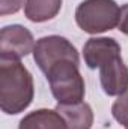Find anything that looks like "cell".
Here are the masks:
<instances>
[{"label":"cell","mask_w":128,"mask_h":129,"mask_svg":"<svg viewBox=\"0 0 128 129\" xmlns=\"http://www.w3.org/2000/svg\"><path fill=\"white\" fill-rule=\"evenodd\" d=\"M118 27H119V30L124 33V35H128V3H127V5H124V6L121 8Z\"/></svg>","instance_id":"12"},{"label":"cell","mask_w":128,"mask_h":129,"mask_svg":"<svg viewBox=\"0 0 128 129\" xmlns=\"http://www.w3.org/2000/svg\"><path fill=\"white\" fill-rule=\"evenodd\" d=\"M33 35L20 24L6 26L0 32V62H15L35 50Z\"/></svg>","instance_id":"6"},{"label":"cell","mask_w":128,"mask_h":129,"mask_svg":"<svg viewBox=\"0 0 128 129\" xmlns=\"http://www.w3.org/2000/svg\"><path fill=\"white\" fill-rule=\"evenodd\" d=\"M62 8V0H26L24 14L33 23L53 20Z\"/></svg>","instance_id":"9"},{"label":"cell","mask_w":128,"mask_h":129,"mask_svg":"<svg viewBox=\"0 0 128 129\" xmlns=\"http://www.w3.org/2000/svg\"><path fill=\"white\" fill-rule=\"evenodd\" d=\"M121 8L115 0H84L75 9L77 26L86 33L96 35L113 30L119 23Z\"/></svg>","instance_id":"3"},{"label":"cell","mask_w":128,"mask_h":129,"mask_svg":"<svg viewBox=\"0 0 128 129\" xmlns=\"http://www.w3.org/2000/svg\"><path fill=\"white\" fill-rule=\"evenodd\" d=\"M32 74L20 60L0 62V108L6 114L23 113L33 101Z\"/></svg>","instance_id":"2"},{"label":"cell","mask_w":128,"mask_h":129,"mask_svg":"<svg viewBox=\"0 0 128 129\" xmlns=\"http://www.w3.org/2000/svg\"><path fill=\"white\" fill-rule=\"evenodd\" d=\"M33 59L44 74H47L56 63L63 60H71L74 63L80 62L75 47L66 38L57 35L44 36L39 41H36L33 50Z\"/></svg>","instance_id":"5"},{"label":"cell","mask_w":128,"mask_h":129,"mask_svg":"<svg viewBox=\"0 0 128 129\" xmlns=\"http://www.w3.org/2000/svg\"><path fill=\"white\" fill-rule=\"evenodd\" d=\"M112 114L115 117V120L118 123H121L122 126L128 125V89L121 93L119 98L115 101L113 107H112Z\"/></svg>","instance_id":"10"},{"label":"cell","mask_w":128,"mask_h":129,"mask_svg":"<svg viewBox=\"0 0 128 129\" xmlns=\"http://www.w3.org/2000/svg\"><path fill=\"white\" fill-rule=\"evenodd\" d=\"M53 96L59 104H77L83 102L84 81L78 71V63L63 60L56 63L47 74Z\"/></svg>","instance_id":"4"},{"label":"cell","mask_w":128,"mask_h":129,"mask_svg":"<svg viewBox=\"0 0 128 129\" xmlns=\"http://www.w3.org/2000/svg\"><path fill=\"white\" fill-rule=\"evenodd\" d=\"M56 110L63 117L66 129H91L94 125L92 108L84 102L59 104Z\"/></svg>","instance_id":"7"},{"label":"cell","mask_w":128,"mask_h":129,"mask_svg":"<svg viewBox=\"0 0 128 129\" xmlns=\"http://www.w3.org/2000/svg\"><path fill=\"white\" fill-rule=\"evenodd\" d=\"M23 5H26L24 0H0V15L17 14Z\"/></svg>","instance_id":"11"},{"label":"cell","mask_w":128,"mask_h":129,"mask_svg":"<svg viewBox=\"0 0 128 129\" xmlns=\"http://www.w3.org/2000/svg\"><path fill=\"white\" fill-rule=\"evenodd\" d=\"M18 129H66V123L57 110L42 108L24 116Z\"/></svg>","instance_id":"8"},{"label":"cell","mask_w":128,"mask_h":129,"mask_svg":"<svg viewBox=\"0 0 128 129\" xmlns=\"http://www.w3.org/2000/svg\"><path fill=\"white\" fill-rule=\"evenodd\" d=\"M88 68L99 69L105 95L119 96L128 89V68L121 57V45L113 38H91L83 47Z\"/></svg>","instance_id":"1"},{"label":"cell","mask_w":128,"mask_h":129,"mask_svg":"<svg viewBox=\"0 0 128 129\" xmlns=\"http://www.w3.org/2000/svg\"><path fill=\"white\" fill-rule=\"evenodd\" d=\"M125 129H128V125H127V126H125Z\"/></svg>","instance_id":"13"}]
</instances>
